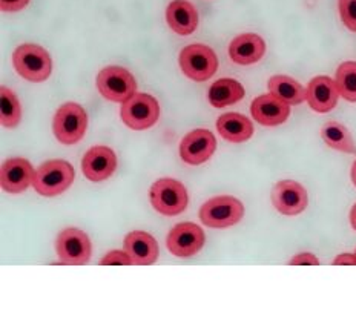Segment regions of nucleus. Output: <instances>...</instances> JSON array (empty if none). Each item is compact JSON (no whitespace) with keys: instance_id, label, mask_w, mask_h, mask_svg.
Masks as SVG:
<instances>
[{"instance_id":"nucleus-1","label":"nucleus","mask_w":356,"mask_h":333,"mask_svg":"<svg viewBox=\"0 0 356 333\" xmlns=\"http://www.w3.org/2000/svg\"><path fill=\"white\" fill-rule=\"evenodd\" d=\"M76 171L65 160H49L35 169L33 188L42 197H57L70 189Z\"/></svg>"},{"instance_id":"nucleus-2","label":"nucleus","mask_w":356,"mask_h":333,"mask_svg":"<svg viewBox=\"0 0 356 333\" xmlns=\"http://www.w3.org/2000/svg\"><path fill=\"white\" fill-rule=\"evenodd\" d=\"M13 65L20 77L33 83L44 81L53 71V60L48 51L34 43H25L14 51Z\"/></svg>"},{"instance_id":"nucleus-3","label":"nucleus","mask_w":356,"mask_h":333,"mask_svg":"<svg viewBox=\"0 0 356 333\" xmlns=\"http://www.w3.org/2000/svg\"><path fill=\"white\" fill-rule=\"evenodd\" d=\"M151 204L161 216L174 217L186 211L189 197L184 184L174 179H160L149 190Z\"/></svg>"},{"instance_id":"nucleus-4","label":"nucleus","mask_w":356,"mask_h":333,"mask_svg":"<svg viewBox=\"0 0 356 333\" xmlns=\"http://www.w3.org/2000/svg\"><path fill=\"white\" fill-rule=\"evenodd\" d=\"M244 217V206L238 198L231 195L213 197L200 209V220L204 226L225 229L238 225Z\"/></svg>"},{"instance_id":"nucleus-5","label":"nucleus","mask_w":356,"mask_h":333,"mask_svg":"<svg viewBox=\"0 0 356 333\" xmlns=\"http://www.w3.org/2000/svg\"><path fill=\"white\" fill-rule=\"evenodd\" d=\"M88 129V114L79 103H65L57 109L53 120L56 138L62 145H76Z\"/></svg>"},{"instance_id":"nucleus-6","label":"nucleus","mask_w":356,"mask_h":333,"mask_svg":"<svg viewBox=\"0 0 356 333\" xmlns=\"http://www.w3.org/2000/svg\"><path fill=\"white\" fill-rule=\"evenodd\" d=\"M120 117L126 127L136 131L152 128L159 122L160 105L149 94H136L122 103Z\"/></svg>"},{"instance_id":"nucleus-7","label":"nucleus","mask_w":356,"mask_h":333,"mask_svg":"<svg viewBox=\"0 0 356 333\" xmlns=\"http://www.w3.org/2000/svg\"><path fill=\"white\" fill-rule=\"evenodd\" d=\"M97 90L106 100L124 103L137 94V81L122 66H106L97 76Z\"/></svg>"},{"instance_id":"nucleus-8","label":"nucleus","mask_w":356,"mask_h":333,"mask_svg":"<svg viewBox=\"0 0 356 333\" xmlns=\"http://www.w3.org/2000/svg\"><path fill=\"white\" fill-rule=\"evenodd\" d=\"M180 68L184 76L195 81L209 80L218 70V58L206 45H189L180 53Z\"/></svg>"},{"instance_id":"nucleus-9","label":"nucleus","mask_w":356,"mask_h":333,"mask_svg":"<svg viewBox=\"0 0 356 333\" xmlns=\"http://www.w3.org/2000/svg\"><path fill=\"white\" fill-rule=\"evenodd\" d=\"M56 250L63 264L81 266L91 258L92 246L89 236L76 227H68L58 234L56 240Z\"/></svg>"},{"instance_id":"nucleus-10","label":"nucleus","mask_w":356,"mask_h":333,"mask_svg":"<svg viewBox=\"0 0 356 333\" xmlns=\"http://www.w3.org/2000/svg\"><path fill=\"white\" fill-rule=\"evenodd\" d=\"M206 236L203 229L195 223H180L170 229L166 246L178 258H191L203 249Z\"/></svg>"},{"instance_id":"nucleus-11","label":"nucleus","mask_w":356,"mask_h":333,"mask_svg":"<svg viewBox=\"0 0 356 333\" xmlns=\"http://www.w3.org/2000/svg\"><path fill=\"white\" fill-rule=\"evenodd\" d=\"M272 204L275 209L287 217L300 216L309 204L307 190L302 184L293 180H283L275 184L272 192Z\"/></svg>"},{"instance_id":"nucleus-12","label":"nucleus","mask_w":356,"mask_h":333,"mask_svg":"<svg viewBox=\"0 0 356 333\" xmlns=\"http://www.w3.org/2000/svg\"><path fill=\"white\" fill-rule=\"evenodd\" d=\"M215 149H217V140L207 129H195L189 132L180 143V155L183 161L194 166L209 160Z\"/></svg>"},{"instance_id":"nucleus-13","label":"nucleus","mask_w":356,"mask_h":333,"mask_svg":"<svg viewBox=\"0 0 356 333\" xmlns=\"http://www.w3.org/2000/svg\"><path fill=\"white\" fill-rule=\"evenodd\" d=\"M117 169L115 152L108 146H94L81 160V171L89 181L108 180Z\"/></svg>"},{"instance_id":"nucleus-14","label":"nucleus","mask_w":356,"mask_h":333,"mask_svg":"<svg viewBox=\"0 0 356 333\" xmlns=\"http://www.w3.org/2000/svg\"><path fill=\"white\" fill-rule=\"evenodd\" d=\"M34 168L25 159L6 160L0 169V184L8 194H22L33 184Z\"/></svg>"},{"instance_id":"nucleus-15","label":"nucleus","mask_w":356,"mask_h":333,"mask_svg":"<svg viewBox=\"0 0 356 333\" xmlns=\"http://www.w3.org/2000/svg\"><path fill=\"white\" fill-rule=\"evenodd\" d=\"M250 113L254 120L263 124V127H278V124H283L291 115V108H289L287 103L269 92L259 95L252 101Z\"/></svg>"},{"instance_id":"nucleus-16","label":"nucleus","mask_w":356,"mask_h":333,"mask_svg":"<svg viewBox=\"0 0 356 333\" xmlns=\"http://www.w3.org/2000/svg\"><path fill=\"white\" fill-rule=\"evenodd\" d=\"M338 88L335 80L327 76H318L310 80L306 90V100L309 106L316 113H329L338 103Z\"/></svg>"},{"instance_id":"nucleus-17","label":"nucleus","mask_w":356,"mask_h":333,"mask_svg":"<svg viewBox=\"0 0 356 333\" xmlns=\"http://www.w3.org/2000/svg\"><path fill=\"white\" fill-rule=\"evenodd\" d=\"M124 250L132 258L134 264L149 266L157 261L159 244L154 236L143 231H134L126 235Z\"/></svg>"},{"instance_id":"nucleus-18","label":"nucleus","mask_w":356,"mask_h":333,"mask_svg":"<svg viewBox=\"0 0 356 333\" xmlns=\"http://www.w3.org/2000/svg\"><path fill=\"white\" fill-rule=\"evenodd\" d=\"M266 43L258 34H241L231 42L229 57L238 65H254L263 58Z\"/></svg>"},{"instance_id":"nucleus-19","label":"nucleus","mask_w":356,"mask_h":333,"mask_svg":"<svg viewBox=\"0 0 356 333\" xmlns=\"http://www.w3.org/2000/svg\"><path fill=\"white\" fill-rule=\"evenodd\" d=\"M169 28L178 35H189L198 26V13L188 0H172L166 10Z\"/></svg>"},{"instance_id":"nucleus-20","label":"nucleus","mask_w":356,"mask_h":333,"mask_svg":"<svg viewBox=\"0 0 356 333\" xmlns=\"http://www.w3.org/2000/svg\"><path fill=\"white\" fill-rule=\"evenodd\" d=\"M217 131L227 142L243 143L254 136V124L248 117L236 113H227L217 120Z\"/></svg>"},{"instance_id":"nucleus-21","label":"nucleus","mask_w":356,"mask_h":333,"mask_svg":"<svg viewBox=\"0 0 356 333\" xmlns=\"http://www.w3.org/2000/svg\"><path fill=\"white\" fill-rule=\"evenodd\" d=\"M244 97V88L234 79H220L212 83L207 99L213 108H226L235 105Z\"/></svg>"},{"instance_id":"nucleus-22","label":"nucleus","mask_w":356,"mask_h":333,"mask_svg":"<svg viewBox=\"0 0 356 333\" xmlns=\"http://www.w3.org/2000/svg\"><path fill=\"white\" fill-rule=\"evenodd\" d=\"M267 88H269L270 94L287 103L289 106L301 105V103L306 100V90H304V86L300 81H296L295 79L289 76L270 77Z\"/></svg>"},{"instance_id":"nucleus-23","label":"nucleus","mask_w":356,"mask_h":333,"mask_svg":"<svg viewBox=\"0 0 356 333\" xmlns=\"http://www.w3.org/2000/svg\"><path fill=\"white\" fill-rule=\"evenodd\" d=\"M321 137L324 143L332 149L346 154H356V145L348 129L338 122H327L321 129Z\"/></svg>"},{"instance_id":"nucleus-24","label":"nucleus","mask_w":356,"mask_h":333,"mask_svg":"<svg viewBox=\"0 0 356 333\" xmlns=\"http://www.w3.org/2000/svg\"><path fill=\"white\" fill-rule=\"evenodd\" d=\"M22 118L17 95L6 86H0V120L5 128H16Z\"/></svg>"},{"instance_id":"nucleus-25","label":"nucleus","mask_w":356,"mask_h":333,"mask_svg":"<svg viewBox=\"0 0 356 333\" xmlns=\"http://www.w3.org/2000/svg\"><path fill=\"white\" fill-rule=\"evenodd\" d=\"M338 92L347 101H356V62H344L337 70Z\"/></svg>"},{"instance_id":"nucleus-26","label":"nucleus","mask_w":356,"mask_h":333,"mask_svg":"<svg viewBox=\"0 0 356 333\" xmlns=\"http://www.w3.org/2000/svg\"><path fill=\"white\" fill-rule=\"evenodd\" d=\"M339 14L343 24L356 33V0H339Z\"/></svg>"},{"instance_id":"nucleus-27","label":"nucleus","mask_w":356,"mask_h":333,"mask_svg":"<svg viewBox=\"0 0 356 333\" xmlns=\"http://www.w3.org/2000/svg\"><path fill=\"white\" fill-rule=\"evenodd\" d=\"M100 264L102 266H131L134 264V261L126 250H111V252H108L105 257H103Z\"/></svg>"},{"instance_id":"nucleus-28","label":"nucleus","mask_w":356,"mask_h":333,"mask_svg":"<svg viewBox=\"0 0 356 333\" xmlns=\"http://www.w3.org/2000/svg\"><path fill=\"white\" fill-rule=\"evenodd\" d=\"M291 266H318L320 264V260L310 252H301L298 255H295L291 261H289Z\"/></svg>"},{"instance_id":"nucleus-29","label":"nucleus","mask_w":356,"mask_h":333,"mask_svg":"<svg viewBox=\"0 0 356 333\" xmlns=\"http://www.w3.org/2000/svg\"><path fill=\"white\" fill-rule=\"evenodd\" d=\"M29 0H0V10L3 13H17L28 6Z\"/></svg>"},{"instance_id":"nucleus-30","label":"nucleus","mask_w":356,"mask_h":333,"mask_svg":"<svg viewBox=\"0 0 356 333\" xmlns=\"http://www.w3.org/2000/svg\"><path fill=\"white\" fill-rule=\"evenodd\" d=\"M356 266V254H341L335 260H333V266Z\"/></svg>"},{"instance_id":"nucleus-31","label":"nucleus","mask_w":356,"mask_h":333,"mask_svg":"<svg viewBox=\"0 0 356 333\" xmlns=\"http://www.w3.org/2000/svg\"><path fill=\"white\" fill-rule=\"evenodd\" d=\"M350 225H352V227L356 231V203L353 204L352 211H350Z\"/></svg>"},{"instance_id":"nucleus-32","label":"nucleus","mask_w":356,"mask_h":333,"mask_svg":"<svg viewBox=\"0 0 356 333\" xmlns=\"http://www.w3.org/2000/svg\"><path fill=\"white\" fill-rule=\"evenodd\" d=\"M352 181L356 186V161L353 163V166H352Z\"/></svg>"},{"instance_id":"nucleus-33","label":"nucleus","mask_w":356,"mask_h":333,"mask_svg":"<svg viewBox=\"0 0 356 333\" xmlns=\"http://www.w3.org/2000/svg\"><path fill=\"white\" fill-rule=\"evenodd\" d=\"M355 254H356V252H355Z\"/></svg>"}]
</instances>
